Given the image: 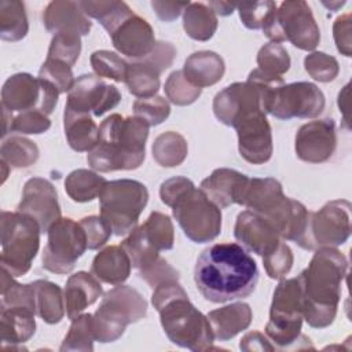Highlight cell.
<instances>
[{"mask_svg":"<svg viewBox=\"0 0 352 352\" xmlns=\"http://www.w3.org/2000/svg\"><path fill=\"white\" fill-rule=\"evenodd\" d=\"M258 268L254 258L238 243H214L198 256L194 282L210 302L245 298L256 289Z\"/></svg>","mask_w":352,"mask_h":352,"instance_id":"obj_1","label":"cell"},{"mask_svg":"<svg viewBox=\"0 0 352 352\" xmlns=\"http://www.w3.org/2000/svg\"><path fill=\"white\" fill-rule=\"evenodd\" d=\"M348 260L336 248H319L297 276L301 287L302 318L314 329L330 326L337 315Z\"/></svg>","mask_w":352,"mask_h":352,"instance_id":"obj_2","label":"cell"},{"mask_svg":"<svg viewBox=\"0 0 352 352\" xmlns=\"http://www.w3.org/2000/svg\"><path fill=\"white\" fill-rule=\"evenodd\" d=\"M151 302L160 312L161 326L170 342L194 352L213 348L208 318L188 300L179 280H165L154 287Z\"/></svg>","mask_w":352,"mask_h":352,"instance_id":"obj_3","label":"cell"},{"mask_svg":"<svg viewBox=\"0 0 352 352\" xmlns=\"http://www.w3.org/2000/svg\"><path fill=\"white\" fill-rule=\"evenodd\" d=\"M148 128V124L136 116H109L99 125L98 143L88 151L89 166L98 172L139 168L144 161Z\"/></svg>","mask_w":352,"mask_h":352,"instance_id":"obj_4","label":"cell"},{"mask_svg":"<svg viewBox=\"0 0 352 352\" xmlns=\"http://www.w3.org/2000/svg\"><path fill=\"white\" fill-rule=\"evenodd\" d=\"M246 81L258 88L263 111L275 118H315L324 110V95L312 82L285 84L282 77L264 74L258 69L252 70Z\"/></svg>","mask_w":352,"mask_h":352,"instance_id":"obj_5","label":"cell"},{"mask_svg":"<svg viewBox=\"0 0 352 352\" xmlns=\"http://www.w3.org/2000/svg\"><path fill=\"white\" fill-rule=\"evenodd\" d=\"M40 232V224L32 216L18 210H3L0 214L1 268L14 278L23 276L38 252Z\"/></svg>","mask_w":352,"mask_h":352,"instance_id":"obj_6","label":"cell"},{"mask_svg":"<svg viewBox=\"0 0 352 352\" xmlns=\"http://www.w3.org/2000/svg\"><path fill=\"white\" fill-rule=\"evenodd\" d=\"M147 315V301L133 287L116 285L104 293L99 308L94 314L95 338L99 342L117 341L129 323Z\"/></svg>","mask_w":352,"mask_h":352,"instance_id":"obj_7","label":"cell"},{"mask_svg":"<svg viewBox=\"0 0 352 352\" xmlns=\"http://www.w3.org/2000/svg\"><path fill=\"white\" fill-rule=\"evenodd\" d=\"M147 201L148 191L138 180L120 179L107 182L99 194L100 217L116 235H125L136 228Z\"/></svg>","mask_w":352,"mask_h":352,"instance_id":"obj_8","label":"cell"},{"mask_svg":"<svg viewBox=\"0 0 352 352\" xmlns=\"http://www.w3.org/2000/svg\"><path fill=\"white\" fill-rule=\"evenodd\" d=\"M301 287L297 278L283 279L274 290L265 334L276 348L294 346L304 336Z\"/></svg>","mask_w":352,"mask_h":352,"instance_id":"obj_9","label":"cell"},{"mask_svg":"<svg viewBox=\"0 0 352 352\" xmlns=\"http://www.w3.org/2000/svg\"><path fill=\"white\" fill-rule=\"evenodd\" d=\"M261 30L271 43L290 41L304 51L315 50L320 41V30L311 7L302 0L283 1L268 16Z\"/></svg>","mask_w":352,"mask_h":352,"instance_id":"obj_10","label":"cell"},{"mask_svg":"<svg viewBox=\"0 0 352 352\" xmlns=\"http://www.w3.org/2000/svg\"><path fill=\"white\" fill-rule=\"evenodd\" d=\"M172 213L184 235L195 243L213 241L221 231V210L191 184L172 204Z\"/></svg>","mask_w":352,"mask_h":352,"instance_id":"obj_11","label":"cell"},{"mask_svg":"<svg viewBox=\"0 0 352 352\" xmlns=\"http://www.w3.org/2000/svg\"><path fill=\"white\" fill-rule=\"evenodd\" d=\"M87 236L80 223L60 217L47 230V245L43 249V268L54 274L70 272L87 250Z\"/></svg>","mask_w":352,"mask_h":352,"instance_id":"obj_12","label":"cell"},{"mask_svg":"<svg viewBox=\"0 0 352 352\" xmlns=\"http://www.w3.org/2000/svg\"><path fill=\"white\" fill-rule=\"evenodd\" d=\"M58 89L29 73H16L6 80L1 88V109L10 113L38 110L51 114L58 103Z\"/></svg>","mask_w":352,"mask_h":352,"instance_id":"obj_13","label":"cell"},{"mask_svg":"<svg viewBox=\"0 0 352 352\" xmlns=\"http://www.w3.org/2000/svg\"><path fill=\"white\" fill-rule=\"evenodd\" d=\"M351 235V202L334 199L311 212L305 250L336 248L346 242Z\"/></svg>","mask_w":352,"mask_h":352,"instance_id":"obj_14","label":"cell"},{"mask_svg":"<svg viewBox=\"0 0 352 352\" xmlns=\"http://www.w3.org/2000/svg\"><path fill=\"white\" fill-rule=\"evenodd\" d=\"M120 100L121 92L116 85L106 84L96 74H82L74 80L67 92L65 109L84 114L92 113L95 117H100L114 109Z\"/></svg>","mask_w":352,"mask_h":352,"instance_id":"obj_15","label":"cell"},{"mask_svg":"<svg viewBox=\"0 0 352 352\" xmlns=\"http://www.w3.org/2000/svg\"><path fill=\"white\" fill-rule=\"evenodd\" d=\"M234 128L238 135V150L245 161L253 165L270 161L274 150L272 133L263 110L249 111Z\"/></svg>","mask_w":352,"mask_h":352,"instance_id":"obj_16","label":"cell"},{"mask_svg":"<svg viewBox=\"0 0 352 352\" xmlns=\"http://www.w3.org/2000/svg\"><path fill=\"white\" fill-rule=\"evenodd\" d=\"M337 147V131L331 118L314 120L301 125L296 133L294 150L301 161L326 162Z\"/></svg>","mask_w":352,"mask_h":352,"instance_id":"obj_17","label":"cell"},{"mask_svg":"<svg viewBox=\"0 0 352 352\" xmlns=\"http://www.w3.org/2000/svg\"><path fill=\"white\" fill-rule=\"evenodd\" d=\"M18 212L32 216L40 224L41 232H47V230L60 219L58 194L52 183L43 177L29 179L23 186Z\"/></svg>","mask_w":352,"mask_h":352,"instance_id":"obj_18","label":"cell"},{"mask_svg":"<svg viewBox=\"0 0 352 352\" xmlns=\"http://www.w3.org/2000/svg\"><path fill=\"white\" fill-rule=\"evenodd\" d=\"M263 110L258 88L249 82H234L217 92L213 99L214 117L227 126L235 124L249 111Z\"/></svg>","mask_w":352,"mask_h":352,"instance_id":"obj_19","label":"cell"},{"mask_svg":"<svg viewBox=\"0 0 352 352\" xmlns=\"http://www.w3.org/2000/svg\"><path fill=\"white\" fill-rule=\"evenodd\" d=\"M234 235L243 248L261 257L275 252L282 242L272 224L252 210H243L238 214Z\"/></svg>","mask_w":352,"mask_h":352,"instance_id":"obj_20","label":"cell"},{"mask_svg":"<svg viewBox=\"0 0 352 352\" xmlns=\"http://www.w3.org/2000/svg\"><path fill=\"white\" fill-rule=\"evenodd\" d=\"M114 48L133 60L147 56L155 47V36L151 25L133 14L110 34Z\"/></svg>","mask_w":352,"mask_h":352,"instance_id":"obj_21","label":"cell"},{"mask_svg":"<svg viewBox=\"0 0 352 352\" xmlns=\"http://www.w3.org/2000/svg\"><path fill=\"white\" fill-rule=\"evenodd\" d=\"M249 179L250 177L235 169L219 168L201 182V190L220 209L232 204L242 206Z\"/></svg>","mask_w":352,"mask_h":352,"instance_id":"obj_22","label":"cell"},{"mask_svg":"<svg viewBox=\"0 0 352 352\" xmlns=\"http://www.w3.org/2000/svg\"><path fill=\"white\" fill-rule=\"evenodd\" d=\"M43 23L54 34L76 33L78 36H87L92 26V22L81 10L78 1L70 0L48 3L43 12Z\"/></svg>","mask_w":352,"mask_h":352,"instance_id":"obj_23","label":"cell"},{"mask_svg":"<svg viewBox=\"0 0 352 352\" xmlns=\"http://www.w3.org/2000/svg\"><path fill=\"white\" fill-rule=\"evenodd\" d=\"M103 294L99 279L85 271L73 274L65 286V307L70 320L82 314L85 308L92 305Z\"/></svg>","mask_w":352,"mask_h":352,"instance_id":"obj_24","label":"cell"},{"mask_svg":"<svg viewBox=\"0 0 352 352\" xmlns=\"http://www.w3.org/2000/svg\"><path fill=\"white\" fill-rule=\"evenodd\" d=\"M252 308L246 302H234L210 311L206 318L213 336L219 341H228L248 329L252 322Z\"/></svg>","mask_w":352,"mask_h":352,"instance_id":"obj_25","label":"cell"},{"mask_svg":"<svg viewBox=\"0 0 352 352\" xmlns=\"http://www.w3.org/2000/svg\"><path fill=\"white\" fill-rule=\"evenodd\" d=\"M34 311L28 307H1L0 333L3 348L26 342L36 331Z\"/></svg>","mask_w":352,"mask_h":352,"instance_id":"obj_26","label":"cell"},{"mask_svg":"<svg viewBox=\"0 0 352 352\" xmlns=\"http://www.w3.org/2000/svg\"><path fill=\"white\" fill-rule=\"evenodd\" d=\"M131 260L121 246L111 245L100 250L92 260L91 274L109 285H121L131 275Z\"/></svg>","mask_w":352,"mask_h":352,"instance_id":"obj_27","label":"cell"},{"mask_svg":"<svg viewBox=\"0 0 352 352\" xmlns=\"http://www.w3.org/2000/svg\"><path fill=\"white\" fill-rule=\"evenodd\" d=\"M224 70V60L219 54L213 51H197L186 59L182 72L192 85L202 89L220 81Z\"/></svg>","mask_w":352,"mask_h":352,"instance_id":"obj_28","label":"cell"},{"mask_svg":"<svg viewBox=\"0 0 352 352\" xmlns=\"http://www.w3.org/2000/svg\"><path fill=\"white\" fill-rule=\"evenodd\" d=\"M286 195L282 184L274 177H250L242 206L260 216L271 212Z\"/></svg>","mask_w":352,"mask_h":352,"instance_id":"obj_29","label":"cell"},{"mask_svg":"<svg viewBox=\"0 0 352 352\" xmlns=\"http://www.w3.org/2000/svg\"><path fill=\"white\" fill-rule=\"evenodd\" d=\"M63 128L67 143L74 151H91L98 143L99 126L95 124L91 114L65 109Z\"/></svg>","mask_w":352,"mask_h":352,"instance_id":"obj_30","label":"cell"},{"mask_svg":"<svg viewBox=\"0 0 352 352\" xmlns=\"http://www.w3.org/2000/svg\"><path fill=\"white\" fill-rule=\"evenodd\" d=\"M34 289L36 314L50 324L59 323L65 315V296L62 289L50 280L32 282Z\"/></svg>","mask_w":352,"mask_h":352,"instance_id":"obj_31","label":"cell"},{"mask_svg":"<svg viewBox=\"0 0 352 352\" xmlns=\"http://www.w3.org/2000/svg\"><path fill=\"white\" fill-rule=\"evenodd\" d=\"M183 28L188 37L208 41L217 29V15L204 3H190L183 12Z\"/></svg>","mask_w":352,"mask_h":352,"instance_id":"obj_32","label":"cell"},{"mask_svg":"<svg viewBox=\"0 0 352 352\" xmlns=\"http://www.w3.org/2000/svg\"><path fill=\"white\" fill-rule=\"evenodd\" d=\"M81 10L87 16L95 18L110 34L116 30L125 19L132 16L135 12L124 1L107 0V1H78Z\"/></svg>","mask_w":352,"mask_h":352,"instance_id":"obj_33","label":"cell"},{"mask_svg":"<svg viewBox=\"0 0 352 352\" xmlns=\"http://www.w3.org/2000/svg\"><path fill=\"white\" fill-rule=\"evenodd\" d=\"M107 180L94 170L76 169L65 179V190L74 202H89L99 197Z\"/></svg>","mask_w":352,"mask_h":352,"instance_id":"obj_34","label":"cell"},{"mask_svg":"<svg viewBox=\"0 0 352 352\" xmlns=\"http://www.w3.org/2000/svg\"><path fill=\"white\" fill-rule=\"evenodd\" d=\"M28 30L25 4L18 0L0 1V37L6 41H19Z\"/></svg>","mask_w":352,"mask_h":352,"instance_id":"obj_35","label":"cell"},{"mask_svg":"<svg viewBox=\"0 0 352 352\" xmlns=\"http://www.w3.org/2000/svg\"><path fill=\"white\" fill-rule=\"evenodd\" d=\"M188 153L186 139L173 131L158 135L153 143V158L161 166L172 168L180 165Z\"/></svg>","mask_w":352,"mask_h":352,"instance_id":"obj_36","label":"cell"},{"mask_svg":"<svg viewBox=\"0 0 352 352\" xmlns=\"http://www.w3.org/2000/svg\"><path fill=\"white\" fill-rule=\"evenodd\" d=\"M124 82L138 99L151 98L160 88V73L142 60H132L128 63Z\"/></svg>","mask_w":352,"mask_h":352,"instance_id":"obj_37","label":"cell"},{"mask_svg":"<svg viewBox=\"0 0 352 352\" xmlns=\"http://www.w3.org/2000/svg\"><path fill=\"white\" fill-rule=\"evenodd\" d=\"M120 246L125 250L132 267L138 271L148 268L160 258V252L147 241L140 226L132 230Z\"/></svg>","mask_w":352,"mask_h":352,"instance_id":"obj_38","label":"cell"},{"mask_svg":"<svg viewBox=\"0 0 352 352\" xmlns=\"http://www.w3.org/2000/svg\"><path fill=\"white\" fill-rule=\"evenodd\" d=\"M0 154L10 168H28L37 161L38 147L28 138L11 136L3 142Z\"/></svg>","mask_w":352,"mask_h":352,"instance_id":"obj_39","label":"cell"},{"mask_svg":"<svg viewBox=\"0 0 352 352\" xmlns=\"http://www.w3.org/2000/svg\"><path fill=\"white\" fill-rule=\"evenodd\" d=\"M95 327H94V315L81 314L72 320L67 334L63 338V342L59 351H81L89 352L94 349L95 341Z\"/></svg>","mask_w":352,"mask_h":352,"instance_id":"obj_40","label":"cell"},{"mask_svg":"<svg viewBox=\"0 0 352 352\" xmlns=\"http://www.w3.org/2000/svg\"><path fill=\"white\" fill-rule=\"evenodd\" d=\"M147 241L158 250H170L175 243V230L169 216L153 212L140 226Z\"/></svg>","mask_w":352,"mask_h":352,"instance_id":"obj_41","label":"cell"},{"mask_svg":"<svg viewBox=\"0 0 352 352\" xmlns=\"http://www.w3.org/2000/svg\"><path fill=\"white\" fill-rule=\"evenodd\" d=\"M91 66L95 74L100 78H110L117 82L125 81L128 62L116 52L99 50L91 54Z\"/></svg>","mask_w":352,"mask_h":352,"instance_id":"obj_42","label":"cell"},{"mask_svg":"<svg viewBox=\"0 0 352 352\" xmlns=\"http://www.w3.org/2000/svg\"><path fill=\"white\" fill-rule=\"evenodd\" d=\"M257 69L264 74L280 77L290 67V56L280 44L268 43L260 48L257 54Z\"/></svg>","mask_w":352,"mask_h":352,"instance_id":"obj_43","label":"cell"},{"mask_svg":"<svg viewBox=\"0 0 352 352\" xmlns=\"http://www.w3.org/2000/svg\"><path fill=\"white\" fill-rule=\"evenodd\" d=\"M164 91L166 98L176 106H187L194 103L202 92L201 88L192 85L184 77L182 70H176L169 74L165 81Z\"/></svg>","mask_w":352,"mask_h":352,"instance_id":"obj_44","label":"cell"},{"mask_svg":"<svg viewBox=\"0 0 352 352\" xmlns=\"http://www.w3.org/2000/svg\"><path fill=\"white\" fill-rule=\"evenodd\" d=\"M81 52V40L76 33H58L54 34L50 48H48V59H55L69 66H73Z\"/></svg>","mask_w":352,"mask_h":352,"instance_id":"obj_45","label":"cell"},{"mask_svg":"<svg viewBox=\"0 0 352 352\" xmlns=\"http://www.w3.org/2000/svg\"><path fill=\"white\" fill-rule=\"evenodd\" d=\"M305 72L319 82L333 81L340 72L337 59L320 51H315L304 58Z\"/></svg>","mask_w":352,"mask_h":352,"instance_id":"obj_46","label":"cell"},{"mask_svg":"<svg viewBox=\"0 0 352 352\" xmlns=\"http://www.w3.org/2000/svg\"><path fill=\"white\" fill-rule=\"evenodd\" d=\"M132 109L135 116L144 120L148 124V126L160 125L170 114L169 103L161 96L136 99Z\"/></svg>","mask_w":352,"mask_h":352,"instance_id":"obj_47","label":"cell"},{"mask_svg":"<svg viewBox=\"0 0 352 352\" xmlns=\"http://www.w3.org/2000/svg\"><path fill=\"white\" fill-rule=\"evenodd\" d=\"M38 78L52 84L59 94L69 92L74 84L72 66L55 59H48V58L40 67Z\"/></svg>","mask_w":352,"mask_h":352,"instance_id":"obj_48","label":"cell"},{"mask_svg":"<svg viewBox=\"0 0 352 352\" xmlns=\"http://www.w3.org/2000/svg\"><path fill=\"white\" fill-rule=\"evenodd\" d=\"M50 126H51V121L47 114L38 110H29V111L16 113L15 116H12L7 133L16 132V133H26V135H30V133L38 135L48 131Z\"/></svg>","mask_w":352,"mask_h":352,"instance_id":"obj_49","label":"cell"},{"mask_svg":"<svg viewBox=\"0 0 352 352\" xmlns=\"http://www.w3.org/2000/svg\"><path fill=\"white\" fill-rule=\"evenodd\" d=\"M239 18L248 29H263L268 16L278 8L275 1L236 3Z\"/></svg>","mask_w":352,"mask_h":352,"instance_id":"obj_50","label":"cell"},{"mask_svg":"<svg viewBox=\"0 0 352 352\" xmlns=\"http://www.w3.org/2000/svg\"><path fill=\"white\" fill-rule=\"evenodd\" d=\"M293 260V253L289 245L280 242L275 252L263 257V265L270 278L279 280L292 270Z\"/></svg>","mask_w":352,"mask_h":352,"instance_id":"obj_51","label":"cell"},{"mask_svg":"<svg viewBox=\"0 0 352 352\" xmlns=\"http://www.w3.org/2000/svg\"><path fill=\"white\" fill-rule=\"evenodd\" d=\"M87 236V248L96 250L103 246L111 236V228L100 216H88L78 221Z\"/></svg>","mask_w":352,"mask_h":352,"instance_id":"obj_52","label":"cell"},{"mask_svg":"<svg viewBox=\"0 0 352 352\" xmlns=\"http://www.w3.org/2000/svg\"><path fill=\"white\" fill-rule=\"evenodd\" d=\"M175 56H176V48L170 43L157 41L154 50L147 56L138 60L144 62L146 65L151 66L155 72L161 74L165 69H168L173 63Z\"/></svg>","mask_w":352,"mask_h":352,"instance_id":"obj_53","label":"cell"},{"mask_svg":"<svg viewBox=\"0 0 352 352\" xmlns=\"http://www.w3.org/2000/svg\"><path fill=\"white\" fill-rule=\"evenodd\" d=\"M139 276L144 279L153 289L165 280H179V272L161 257L148 268L139 271Z\"/></svg>","mask_w":352,"mask_h":352,"instance_id":"obj_54","label":"cell"},{"mask_svg":"<svg viewBox=\"0 0 352 352\" xmlns=\"http://www.w3.org/2000/svg\"><path fill=\"white\" fill-rule=\"evenodd\" d=\"M333 36L337 50L342 55L351 56V14H344L336 19Z\"/></svg>","mask_w":352,"mask_h":352,"instance_id":"obj_55","label":"cell"},{"mask_svg":"<svg viewBox=\"0 0 352 352\" xmlns=\"http://www.w3.org/2000/svg\"><path fill=\"white\" fill-rule=\"evenodd\" d=\"M190 1H160V0H153L151 7L155 11L157 16L164 21V22H172L175 21L182 11L187 8Z\"/></svg>","mask_w":352,"mask_h":352,"instance_id":"obj_56","label":"cell"},{"mask_svg":"<svg viewBox=\"0 0 352 352\" xmlns=\"http://www.w3.org/2000/svg\"><path fill=\"white\" fill-rule=\"evenodd\" d=\"M239 348L242 351H274L275 346L271 344L268 337L261 334L260 331H250L239 342Z\"/></svg>","mask_w":352,"mask_h":352,"instance_id":"obj_57","label":"cell"},{"mask_svg":"<svg viewBox=\"0 0 352 352\" xmlns=\"http://www.w3.org/2000/svg\"><path fill=\"white\" fill-rule=\"evenodd\" d=\"M208 6L213 10L216 15L227 16L232 14V11L236 8V3H228V1H209Z\"/></svg>","mask_w":352,"mask_h":352,"instance_id":"obj_58","label":"cell"}]
</instances>
